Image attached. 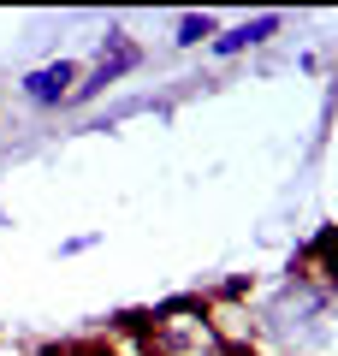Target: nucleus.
Listing matches in <instances>:
<instances>
[{
	"label": "nucleus",
	"instance_id": "1",
	"mask_svg": "<svg viewBox=\"0 0 338 356\" xmlns=\"http://www.w3.org/2000/svg\"><path fill=\"white\" fill-rule=\"evenodd\" d=\"M143 344H149V356H220L225 339L208 321V309L172 303V309H161V315L143 327Z\"/></svg>",
	"mask_w": 338,
	"mask_h": 356
},
{
	"label": "nucleus",
	"instance_id": "2",
	"mask_svg": "<svg viewBox=\"0 0 338 356\" xmlns=\"http://www.w3.org/2000/svg\"><path fill=\"white\" fill-rule=\"evenodd\" d=\"M137 60H143V48H137V42H131L125 30H107V42H101V54H95V72H89V83H77V89H72V102L95 95L101 83H119V77H125Z\"/></svg>",
	"mask_w": 338,
	"mask_h": 356
},
{
	"label": "nucleus",
	"instance_id": "3",
	"mask_svg": "<svg viewBox=\"0 0 338 356\" xmlns=\"http://www.w3.org/2000/svg\"><path fill=\"white\" fill-rule=\"evenodd\" d=\"M72 89H77V65L72 60H54V65H36V72L24 77V102L60 107V102H72Z\"/></svg>",
	"mask_w": 338,
	"mask_h": 356
},
{
	"label": "nucleus",
	"instance_id": "4",
	"mask_svg": "<svg viewBox=\"0 0 338 356\" xmlns=\"http://www.w3.org/2000/svg\"><path fill=\"white\" fill-rule=\"evenodd\" d=\"M279 30V13H261V18H243L238 30H225L220 42H214V54H243V48H255V42H267Z\"/></svg>",
	"mask_w": 338,
	"mask_h": 356
},
{
	"label": "nucleus",
	"instance_id": "5",
	"mask_svg": "<svg viewBox=\"0 0 338 356\" xmlns=\"http://www.w3.org/2000/svg\"><path fill=\"white\" fill-rule=\"evenodd\" d=\"M202 36H214V18H208V13H190V18H178V42H184V48H196Z\"/></svg>",
	"mask_w": 338,
	"mask_h": 356
}]
</instances>
